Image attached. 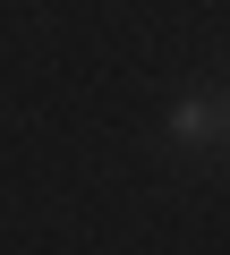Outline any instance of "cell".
I'll return each mask as SVG.
<instances>
[{
  "instance_id": "obj_1",
  "label": "cell",
  "mask_w": 230,
  "mask_h": 255,
  "mask_svg": "<svg viewBox=\"0 0 230 255\" xmlns=\"http://www.w3.org/2000/svg\"><path fill=\"white\" fill-rule=\"evenodd\" d=\"M171 136H179V145H205V136H230V119H222V102H213V94H179Z\"/></svg>"
},
{
  "instance_id": "obj_2",
  "label": "cell",
  "mask_w": 230,
  "mask_h": 255,
  "mask_svg": "<svg viewBox=\"0 0 230 255\" xmlns=\"http://www.w3.org/2000/svg\"><path fill=\"white\" fill-rule=\"evenodd\" d=\"M222 119H230V102H222Z\"/></svg>"
}]
</instances>
